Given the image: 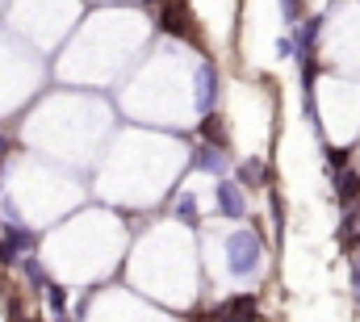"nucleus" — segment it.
<instances>
[{
    "label": "nucleus",
    "mask_w": 360,
    "mask_h": 322,
    "mask_svg": "<svg viewBox=\"0 0 360 322\" xmlns=\"http://www.w3.org/2000/svg\"><path fill=\"white\" fill-rule=\"evenodd\" d=\"M226 251H231V272L235 277H247L260 264V235L256 230H235L231 243H226Z\"/></svg>",
    "instance_id": "f257e3e1"
},
{
    "label": "nucleus",
    "mask_w": 360,
    "mask_h": 322,
    "mask_svg": "<svg viewBox=\"0 0 360 322\" xmlns=\"http://www.w3.org/2000/svg\"><path fill=\"white\" fill-rule=\"evenodd\" d=\"M218 210L226 218H243L247 214V201H243V189L235 180H218Z\"/></svg>",
    "instance_id": "f03ea898"
},
{
    "label": "nucleus",
    "mask_w": 360,
    "mask_h": 322,
    "mask_svg": "<svg viewBox=\"0 0 360 322\" xmlns=\"http://www.w3.org/2000/svg\"><path fill=\"white\" fill-rule=\"evenodd\" d=\"M214 101H218V75H214L210 63H201V71H197V109H210Z\"/></svg>",
    "instance_id": "7ed1b4c3"
},
{
    "label": "nucleus",
    "mask_w": 360,
    "mask_h": 322,
    "mask_svg": "<svg viewBox=\"0 0 360 322\" xmlns=\"http://www.w3.org/2000/svg\"><path fill=\"white\" fill-rule=\"evenodd\" d=\"M29 247H34V235H29V230H8L4 243H0V260L13 264V260H17L21 251H29Z\"/></svg>",
    "instance_id": "20e7f679"
},
{
    "label": "nucleus",
    "mask_w": 360,
    "mask_h": 322,
    "mask_svg": "<svg viewBox=\"0 0 360 322\" xmlns=\"http://www.w3.org/2000/svg\"><path fill=\"white\" fill-rule=\"evenodd\" d=\"M197 168H201V172L222 176V172H226V155H222L218 147H197Z\"/></svg>",
    "instance_id": "39448f33"
},
{
    "label": "nucleus",
    "mask_w": 360,
    "mask_h": 322,
    "mask_svg": "<svg viewBox=\"0 0 360 322\" xmlns=\"http://www.w3.org/2000/svg\"><path fill=\"white\" fill-rule=\"evenodd\" d=\"M239 176H243V184H264V180H268V168H264L260 159H252V163H243Z\"/></svg>",
    "instance_id": "423d86ee"
},
{
    "label": "nucleus",
    "mask_w": 360,
    "mask_h": 322,
    "mask_svg": "<svg viewBox=\"0 0 360 322\" xmlns=\"http://www.w3.org/2000/svg\"><path fill=\"white\" fill-rule=\"evenodd\" d=\"M360 193V176L357 172H340V201H352Z\"/></svg>",
    "instance_id": "0eeeda50"
},
{
    "label": "nucleus",
    "mask_w": 360,
    "mask_h": 322,
    "mask_svg": "<svg viewBox=\"0 0 360 322\" xmlns=\"http://www.w3.org/2000/svg\"><path fill=\"white\" fill-rule=\"evenodd\" d=\"M201 134H206L210 142H222V138H226V134H222V126H218V117H206V122H201Z\"/></svg>",
    "instance_id": "6e6552de"
},
{
    "label": "nucleus",
    "mask_w": 360,
    "mask_h": 322,
    "mask_svg": "<svg viewBox=\"0 0 360 322\" xmlns=\"http://www.w3.org/2000/svg\"><path fill=\"white\" fill-rule=\"evenodd\" d=\"M180 218H185V222H197V210H193V197H189V193L180 197Z\"/></svg>",
    "instance_id": "1a4fd4ad"
},
{
    "label": "nucleus",
    "mask_w": 360,
    "mask_h": 322,
    "mask_svg": "<svg viewBox=\"0 0 360 322\" xmlns=\"http://www.w3.org/2000/svg\"><path fill=\"white\" fill-rule=\"evenodd\" d=\"M25 272H29V281H34V285H46V277H42L38 260H25Z\"/></svg>",
    "instance_id": "9d476101"
},
{
    "label": "nucleus",
    "mask_w": 360,
    "mask_h": 322,
    "mask_svg": "<svg viewBox=\"0 0 360 322\" xmlns=\"http://www.w3.org/2000/svg\"><path fill=\"white\" fill-rule=\"evenodd\" d=\"M46 298H50V310H63V306H67V293H63V289H50Z\"/></svg>",
    "instance_id": "9b49d317"
},
{
    "label": "nucleus",
    "mask_w": 360,
    "mask_h": 322,
    "mask_svg": "<svg viewBox=\"0 0 360 322\" xmlns=\"http://www.w3.org/2000/svg\"><path fill=\"white\" fill-rule=\"evenodd\" d=\"M327 168H336V172H340V168H344V151H331V155H327Z\"/></svg>",
    "instance_id": "f8f14e48"
},
{
    "label": "nucleus",
    "mask_w": 360,
    "mask_h": 322,
    "mask_svg": "<svg viewBox=\"0 0 360 322\" xmlns=\"http://www.w3.org/2000/svg\"><path fill=\"white\" fill-rule=\"evenodd\" d=\"M4 155H8V142H4V138H0V159H4Z\"/></svg>",
    "instance_id": "ddd939ff"
}]
</instances>
